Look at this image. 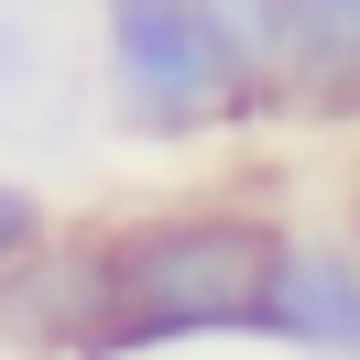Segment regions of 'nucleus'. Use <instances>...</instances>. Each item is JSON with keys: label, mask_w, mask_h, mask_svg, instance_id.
<instances>
[{"label": "nucleus", "mask_w": 360, "mask_h": 360, "mask_svg": "<svg viewBox=\"0 0 360 360\" xmlns=\"http://www.w3.org/2000/svg\"><path fill=\"white\" fill-rule=\"evenodd\" d=\"M349 240H360V197H349Z\"/></svg>", "instance_id": "9"}, {"label": "nucleus", "mask_w": 360, "mask_h": 360, "mask_svg": "<svg viewBox=\"0 0 360 360\" xmlns=\"http://www.w3.org/2000/svg\"><path fill=\"white\" fill-rule=\"evenodd\" d=\"M207 11V33H219V55L262 88V110H273V55H284V0H197Z\"/></svg>", "instance_id": "7"}, {"label": "nucleus", "mask_w": 360, "mask_h": 360, "mask_svg": "<svg viewBox=\"0 0 360 360\" xmlns=\"http://www.w3.org/2000/svg\"><path fill=\"white\" fill-rule=\"evenodd\" d=\"M98 22H110V98L131 131L186 142V131H219V120L262 110V88L219 55L197 0H98Z\"/></svg>", "instance_id": "2"}, {"label": "nucleus", "mask_w": 360, "mask_h": 360, "mask_svg": "<svg viewBox=\"0 0 360 360\" xmlns=\"http://www.w3.org/2000/svg\"><path fill=\"white\" fill-rule=\"evenodd\" d=\"M33 240H44V197H33V186H11V175H0V273L22 262Z\"/></svg>", "instance_id": "8"}, {"label": "nucleus", "mask_w": 360, "mask_h": 360, "mask_svg": "<svg viewBox=\"0 0 360 360\" xmlns=\"http://www.w3.org/2000/svg\"><path fill=\"white\" fill-rule=\"evenodd\" d=\"M284 229L262 207H153V219L110 229V349H186V338H251L262 316V273Z\"/></svg>", "instance_id": "1"}, {"label": "nucleus", "mask_w": 360, "mask_h": 360, "mask_svg": "<svg viewBox=\"0 0 360 360\" xmlns=\"http://www.w3.org/2000/svg\"><path fill=\"white\" fill-rule=\"evenodd\" d=\"M0 349H66L98 360L110 349V240H33L0 273Z\"/></svg>", "instance_id": "3"}, {"label": "nucleus", "mask_w": 360, "mask_h": 360, "mask_svg": "<svg viewBox=\"0 0 360 360\" xmlns=\"http://www.w3.org/2000/svg\"><path fill=\"white\" fill-rule=\"evenodd\" d=\"M88 120V66H77L66 22H55L44 0H0V142H77Z\"/></svg>", "instance_id": "5"}, {"label": "nucleus", "mask_w": 360, "mask_h": 360, "mask_svg": "<svg viewBox=\"0 0 360 360\" xmlns=\"http://www.w3.org/2000/svg\"><path fill=\"white\" fill-rule=\"evenodd\" d=\"M251 338L306 360H360V240H316V229H284L262 273V316Z\"/></svg>", "instance_id": "4"}, {"label": "nucleus", "mask_w": 360, "mask_h": 360, "mask_svg": "<svg viewBox=\"0 0 360 360\" xmlns=\"http://www.w3.org/2000/svg\"><path fill=\"white\" fill-rule=\"evenodd\" d=\"M273 110H306V120H360V0H284Z\"/></svg>", "instance_id": "6"}]
</instances>
